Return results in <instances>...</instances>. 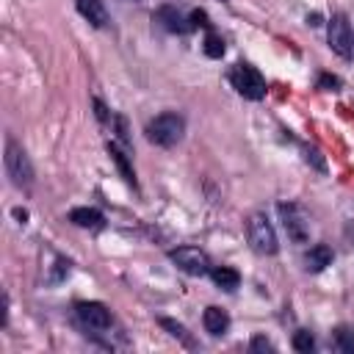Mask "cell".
Segmentation results:
<instances>
[{"label":"cell","mask_w":354,"mask_h":354,"mask_svg":"<svg viewBox=\"0 0 354 354\" xmlns=\"http://www.w3.org/2000/svg\"><path fill=\"white\" fill-rule=\"evenodd\" d=\"M144 133H147V141H149V144L169 149V147H174V144L183 138V133H185V119H183L180 113H174V111H166V113H158L155 119H149Z\"/></svg>","instance_id":"1"},{"label":"cell","mask_w":354,"mask_h":354,"mask_svg":"<svg viewBox=\"0 0 354 354\" xmlns=\"http://www.w3.org/2000/svg\"><path fill=\"white\" fill-rule=\"evenodd\" d=\"M3 163H6V174L11 177V183L17 188H30L33 185V166H30V158L28 152L22 149V144H17L11 136L6 138V155H3Z\"/></svg>","instance_id":"2"},{"label":"cell","mask_w":354,"mask_h":354,"mask_svg":"<svg viewBox=\"0 0 354 354\" xmlns=\"http://www.w3.org/2000/svg\"><path fill=\"white\" fill-rule=\"evenodd\" d=\"M246 238H249V246L257 252V254H277L279 249V241H277V232L268 221L266 213H252L249 221H246Z\"/></svg>","instance_id":"3"},{"label":"cell","mask_w":354,"mask_h":354,"mask_svg":"<svg viewBox=\"0 0 354 354\" xmlns=\"http://www.w3.org/2000/svg\"><path fill=\"white\" fill-rule=\"evenodd\" d=\"M230 83L246 100H263L266 97V80L252 64H235L230 72Z\"/></svg>","instance_id":"4"},{"label":"cell","mask_w":354,"mask_h":354,"mask_svg":"<svg viewBox=\"0 0 354 354\" xmlns=\"http://www.w3.org/2000/svg\"><path fill=\"white\" fill-rule=\"evenodd\" d=\"M277 210H279V218H282V227H285L288 238L293 243H307V238H310V221H307L304 207L296 205V202H279Z\"/></svg>","instance_id":"5"},{"label":"cell","mask_w":354,"mask_h":354,"mask_svg":"<svg viewBox=\"0 0 354 354\" xmlns=\"http://www.w3.org/2000/svg\"><path fill=\"white\" fill-rule=\"evenodd\" d=\"M169 260L180 268V271H185V274H191V277H205V274H210V257L199 249V246H177V249H169Z\"/></svg>","instance_id":"6"},{"label":"cell","mask_w":354,"mask_h":354,"mask_svg":"<svg viewBox=\"0 0 354 354\" xmlns=\"http://www.w3.org/2000/svg\"><path fill=\"white\" fill-rule=\"evenodd\" d=\"M326 41L332 47V53H337L340 58H351L354 53V33L348 25L346 14H332L329 25H326Z\"/></svg>","instance_id":"7"},{"label":"cell","mask_w":354,"mask_h":354,"mask_svg":"<svg viewBox=\"0 0 354 354\" xmlns=\"http://www.w3.org/2000/svg\"><path fill=\"white\" fill-rule=\"evenodd\" d=\"M75 315H77V321H80L86 329H94V332H105V329H111V324H113L111 310H108L102 301H77V304H75Z\"/></svg>","instance_id":"8"},{"label":"cell","mask_w":354,"mask_h":354,"mask_svg":"<svg viewBox=\"0 0 354 354\" xmlns=\"http://www.w3.org/2000/svg\"><path fill=\"white\" fill-rule=\"evenodd\" d=\"M152 19L160 25V28H166L169 33H188V30H194V22H191V17L185 19L174 6H160L155 14H152Z\"/></svg>","instance_id":"9"},{"label":"cell","mask_w":354,"mask_h":354,"mask_svg":"<svg viewBox=\"0 0 354 354\" xmlns=\"http://www.w3.org/2000/svg\"><path fill=\"white\" fill-rule=\"evenodd\" d=\"M75 6H77L80 17H83L86 22H91L94 28H108L111 17H108V11H105V3H102V0H75Z\"/></svg>","instance_id":"10"},{"label":"cell","mask_w":354,"mask_h":354,"mask_svg":"<svg viewBox=\"0 0 354 354\" xmlns=\"http://www.w3.org/2000/svg\"><path fill=\"white\" fill-rule=\"evenodd\" d=\"M332 260H335V252H332L326 243H315V246H310L307 254H304V268H307L310 274H318V271H324L326 266H332Z\"/></svg>","instance_id":"11"},{"label":"cell","mask_w":354,"mask_h":354,"mask_svg":"<svg viewBox=\"0 0 354 354\" xmlns=\"http://www.w3.org/2000/svg\"><path fill=\"white\" fill-rule=\"evenodd\" d=\"M108 155H111V160L116 163V169H119L122 180H124L130 188H138V183H136V171H133V163H130L127 152H124L116 141H108Z\"/></svg>","instance_id":"12"},{"label":"cell","mask_w":354,"mask_h":354,"mask_svg":"<svg viewBox=\"0 0 354 354\" xmlns=\"http://www.w3.org/2000/svg\"><path fill=\"white\" fill-rule=\"evenodd\" d=\"M202 326H205V332H210L213 337H218V335H224V332L230 329V315H227L221 307L210 304V307H205V313H202Z\"/></svg>","instance_id":"13"},{"label":"cell","mask_w":354,"mask_h":354,"mask_svg":"<svg viewBox=\"0 0 354 354\" xmlns=\"http://www.w3.org/2000/svg\"><path fill=\"white\" fill-rule=\"evenodd\" d=\"M69 221L75 227H83V230H100L105 224L102 213L97 207H72L69 210Z\"/></svg>","instance_id":"14"},{"label":"cell","mask_w":354,"mask_h":354,"mask_svg":"<svg viewBox=\"0 0 354 354\" xmlns=\"http://www.w3.org/2000/svg\"><path fill=\"white\" fill-rule=\"evenodd\" d=\"M210 279H213L221 290H235V288L241 285V274H238L235 268H230V266H213V268H210Z\"/></svg>","instance_id":"15"},{"label":"cell","mask_w":354,"mask_h":354,"mask_svg":"<svg viewBox=\"0 0 354 354\" xmlns=\"http://www.w3.org/2000/svg\"><path fill=\"white\" fill-rule=\"evenodd\" d=\"M335 346L346 354H354V329L351 326H337L335 329Z\"/></svg>","instance_id":"16"},{"label":"cell","mask_w":354,"mask_h":354,"mask_svg":"<svg viewBox=\"0 0 354 354\" xmlns=\"http://www.w3.org/2000/svg\"><path fill=\"white\" fill-rule=\"evenodd\" d=\"M205 55L207 58H221L224 55V39L218 33H213V30L205 36Z\"/></svg>","instance_id":"17"},{"label":"cell","mask_w":354,"mask_h":354,"mask_svg":"<svg viewBox=\"0 0 354 354\" xmlns=\"http://www.w3.org/2000/svg\"><path fill=\"white\" fill-rule=\"evenodd\" d=\"M293 348L296 351H313L315 348V337H313V332H307V329H299V332H293Z\"/></svg>","instance_id":"18"},{"label":"cell","mask_w":354,"mask_h":354,"mask_svg":"<svg viewBox=\"0 0 354 354\" xmlns=\"http://www.w3.org/2000/svg\"><path fill=\"white\" fill-rule=\"evenodd\" d=\"M160 326H163V329H169V335H171V337H177V340H185V343H188V332H185V326H183V324H177V321H171V318H160Z\"/></svg>","instance_id":"19"},{"label":"cell","mask_w":354,"mask_h":354,"mask_svg":"<svg viewBox=\"0 0 354 354\" xmlns=\"http://www.w3.org/2000/svg\"><path fill=\"white\" fill-rule=\"evenodd\" d=\"M318 88H324V91L340 88V77H337V75H329V72H324V75L318 77Z\"/></svg>","instance_id":"20"},{"label":"cell","mask_w":354,"mask_h":354,"mask_svg":"<svg viewBox=\"0 0 354 354\" xmlns=\"http://www.w3.org/2000/svg\"><path fill=\"white\" fill-rule=\"evenodd\" d=\"M304 158H307V163L313 160L318 171H324V169H326V163H324V158H321V152H318V149H313V147H304Z\"/></svg>","instance_id":"21"},{"label":"cell","mask_w":354,"mask_h":354,"mask_svg":"<svg viewBox=\"0 0 354 354\" xmlns=\"http://www.w3.org/2000/svg\"><path fill=\"white\" fill-rule=\"evenodd\" d=\"M249 348H252V351H271L274 346H271V340H266L263 335H257V337H252V343H249Z\"/></svg>","instance_id":"22"},{"label":"cell","mask_w":354,"mask_h":354,"mask_svg":"<svg viewBox=\"0 0 354 354\" xmlns=\"http://www.w3.org/2000/svg\"><path fill=\"white\" fill-rule=\"evenodd\" d=\"M191 22H194V28H210V22H207V14L205 11H191Z\"/></svg>","instance_id":"23"},{"label":"cell","mask_w":354,"mask_h":354,"mask_svg":"<svg viewBox=\"0 0 354 354\" xmlns=\"http://www.w3.org/2000/svg\"><path fill=\"white\" fill-rule=\"evenodd\" d=\"M94 108H97V119L100 122H108V111H105V105L100 100H94Z\"/></svg>","instance_id":"24"},{"label":"cell","mask_w":354,"mask_h":354,"mask_svg":"<svg viewBox=\"0 0 354 354\" xmlns=\"http://www.w3.org/2000/svg\"><path fill=\"white\" fill-rule=\"evenodd\" d=\"M318 19H321V17H318V14H313V17H307V22H310V25H321V22H318Z\"/></svg>","instance_id":"25"}]
</instances>
